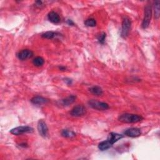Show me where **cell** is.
<instances>
[{
	"label": "cell",
	"instance_id": "cell-25",
	"mask_svg": "<svg viewBox=\"0 0 160 160\" xmlns=\"http://www.w3.org/2000/svg\"><path fill=\"white\" fill-rule=\"evenodd\" d=\"M59 68L60 70H63V71H64V70H66V68H65V67H63V66H60Z\"/></svg>",
	"mask_w": 160,
	"mask_h": 160
},
{
	"label": "cell",
	"instance_id": "cell-6",
	"mask_svg": "<svg viewBox=\"0 0 160 160\" xmlns=\"http://www.w3.org/2000/svg\"><path fill=\"white\" fill-rule=\"evenodd\" d=\"M38 131L39 134L43 138H46L48 134V128L43 119H40L38 123Z\"/></svg>",
	"mask_w": 160,
	"mask_h": 160
},
{
	"label": "cell",
	"instance_id": "cell-23",
	"mask_svg": "<svg viewBox=\"0 0 160 160\" xmlns=\"http://www.w3.org/2000/svg\"><path fill=\"white\" fill-rule=\"evenodd\" d=\"M42 4H43V2L42 1H37L36 2V6L37 7H41L42 6Z\"/></svg>",
	"mask_w": 160,
	"mask_h": 160
},
{
	"label": "cell",
	"instance_id": "cell-4",
	"mask_svg": "<svg viewBox=\"0 0 160 160\" xmlns=\"http://www.w3.org/2000/svg\"><path fill=\"white\" fill-rule=\"evenodd\" d=\"M131 20L128 18H125L122 23V36L123 38H126L131 30Z\"/></svg>",
	"mask_w": 160,
	"mask_h": 160
},
{
	"label": "cell",
	"instance_id": "cell-17",
	"mask_svg": "<svg viewBox=\"0 0 160 160\" xmlns=\"http://www.w3.org/2000/svg\"><path fill=\"white\" fill-rule=\"evenodd\" d=\"M33 63L35 66L37 67L42 66L45 63V59L42 57L38 56L33 60Z\"/></svg>",
	"mask_w": 160,
	"mask_h": 160
},
{
	"label": "cell",
	"instance_id": "cell-20",
	"mask_svg": "<svg viewBox=\"0 0 160 160\" xmlns=\"http://www.w3.org/2000/svg\"><path fill=\"white\" fill-rule=\"evenodd\" d=\"M154 14L155 18L158 19L159 17V1H156L154 3Z\"/></svg>",
	"mask_w": 160,
	"mask_h": 160
},
{
	"label": "cell",
	"instance_id": "cell-5",
	"mask_svg": "<svg viewBox=\"0 0 160 160\" xmlns=\"http://www.w3.org/2000/svg\"><path fill=\"white\" fill-rule=\"evenodd\" d=\"M34 129L30 126H18L12 129L10 133L14 135H21L25 133H30L33 132Z\"/></svg>",
	"mask_w": 160,
	"mask_h": 160
},
{
	"label": "cell",
	"instance_id": "cell-14",
	"mask_svg": "<svg viewBox=\"0 0 160 160\" xmlns=\"http://www.w3.org/2000/svg\"><path fill=\"white\" fill-rule=\"evenodd\" d=\"M113 145L108 141V140H106V141L102 142L100 143L98 145V148L101 151H105L110 148Z\"/></svg>",
	"mask_w": 160,
	"mask_h": 160
},
{
	"label": "cell",
	"instance_id": "cell-24",
	"mask_svg": "<svg viewBox=\"0 0 160 160\" xmlns=\"http://www.w3.org/2000/svg\"><path fill=\"white\" fill-rule=\"evenodd\" d=\"M67 23L69 25H74V23L73 22V21L71 19H68L67 20Z\"/></svg>",
	"mask_w": 160,
	"mask_h": 160
},
{
	"label": "cell",
	"instance_id": "cell-19",
	"mask_svg": "<svg viewBox=\"0 0 160 160\" xmlns=\"http://www.w3.org/2000/svg\"><path fill=\"white\" fill-rule=\"evenodd\" d=\"M85 24L86 26L89 27H94L96 25V22L94 19L90 18L86 20L85 22Z\"/></svg>",
	"mask_w": 160,
	"mask_h": 160
},
{
	"label": "cell",
	"instance_id": "cell-12",
	"mask_svg": "<svg viewBox=\"0 0 160 160\" xmlns=\"http://www.w3.org/2000/svg\"><path fill=\"white\" fill-rule=\"evenodd\" d=\"M48 19L50 22L54 24H57L60 22V17L59 14L54 11H51L48 13Z\"/></svg>",
	"mask_w": 160,
	"mask_h": 160
},
{
	"label": "cell",
	"instance_id": "cell-13",
	"mask_svg": "<svg viewBox=\"0 0 160 160\" xmlns=\"http://www.w3.org/2000/svg\"><path fill=\"white\" fill-rule=\"evenodd\" d=\"M123 138V135H122V134H120L116 133H111L109 134L107 139L112 145H113L114 143L117 142L118 140L121 139Z\"/></svg>",
	"mask_w": 160,
	"mask_h": 160
},
{
	"label": "cell",
	"instance_id": "cell-9",
	"mask_svg": "<svg viewBox=\"0 0 160 160\" xmlns=\"http://www.w3.org/2000/svg\"><path fill=\"white\" fill-rule=\"evenodd\" d=\"M124 134L129 137L131 138H136L142 134V131L141 130L138 128H131L126 130Z\"/></svg>",
	"mask_w": 160,
	"mask_h": 160
},
{
	"label": "cell",
	"instance_id": "cell-8",
	"mask_svg": "<svg viewBox=\"0 0 160 160\" xmlns=\"http://www.w3.org/2000/svg\"><path fill=\"white\" fill-rule=\"evenodd\" d=\"M33 56V52L31 50L28 49L22 50L17 54L18 59L20 60H22V61L31 58Z\"/></svg>",
	"mask_w": 160,
	"mask_h": 160
},
{
	"label": "cell",
	"instance_id": "cell-21",
	"mask_svg": "<svg viewBox=\"0 0 160 160\" xmlns=\"http://www.w3.org/2000/svg\"><path fill=\"white\" fill-rule=\"evenodd\" d=\"M106 33H102L100 34L98 36V42L101 44H104L105 42V39H106Z\"/></svg>",
	"mask_w": 160,
	"mask_h": 160
},
{
	"label": "cell",
	"instance_id": "cell-7",
	"mask_svg": "<svg viewBox=\"0 0 160 160\" xmlns=\"http://www.w3.org/2000/svg\"><path fill=\"white\" fill-rule=\"evenodd\" d=\"M86 113V110L85 106L82 105H78L74 106L71 111L70 114L74 117H79L85 115Z\"/></svg>",
	"mask_w": 160,
	"mask_h": 160
},
{
	"label": "cell",
	"instance_id": "cell-2",
	"mask_svg": "<svg viewBox=\"0 0 160 160\" xmlns=\"http://www.w3.org/2000/svg\"><path fill=\"white\" fill-rule=\"evenodd\" d=\"M151 16H152V8L151 5H148L146 6L145 8V15H144L143 21L142 23V28L143 29H146L148 28L150 24Z\"/></svg>",
	"mask_w": 160,
	"mask_h": 160
},
{
	"label": "cell",
	"instance_id": "cell-10",
	"mask_svg": "<svg viewBox=\"0 0 160 160\" xmlns=\"http://www.w3.org/2000/svg\"><path fill=\"white\" fill-rule=\"evenodd\" d=\"M31 102L33 105H44V104L47 103L48 102V99H47L46 98H43L42 96H34L33 98H31Z\"/></svg>",
	"mask_w": 160,
	"mask_h": 160
},
{
	"label": "cell",
	"instance_id": "cell-16",
	"mask_svg": "<svg viewBox=\"0 0 160 160\" xmlns=\"http://www.w3.org/2000/svg\"><path fill=\"white\" fill-rule=\"evenodd\" d=\"M90 91L96 96H102L103 94V91L102 88L98 86H94L90 88Z\"/></svg>",
	"mask_w": 160,
	"mask_h": 160
},
{
	"label": "cell",
	"instance_id": "cell-22",
	"mask_svg": "<svg viewBox=\"0 0 160 160\" xmlns=\"http://www.w3.org/2000/svg\"><path fill=\"white\" fill-rule=\"evenodd\" d=\"M65 83H66L68 85H71L72 84V83H73L72 79H70V78H65Z\"/></svg>",
	"mask_w": 160,
	"mask_h": 160
},
{
	"label": "cell",
	"instance_id": "cell-15",
	"mask_svg": "<svg viewBox=\"0 0 160 160\" xmlns=\"http://www.w3.org/2000/svg\"><path fill=\"white\" fill-rule=\"evenodd\" d=\"M61 34L57 33V32H54V31H47L43 34H42V37L45 39H52L56 36H60Z\"/></svg>",
	"mask_w": 160,
	"mask_h": 160
},
{
	"label": "cell",
	"instance_id": "cell-18",
	"mask_svg": "<svg viewBox=\"0 0 160 160\" xmlns=\"http://www.w3.org/2000/svg\"><path fill=\"white\" fill-rule=\"evenodd\" d=\"M62 136H63L65 138H71L74 137L76 136V134L72 131H70L68 130H64L62 132Z\"/></svg>",
	"mask_w": 160,
	"mask_h": 160
},
{
	"label": "cell",
	"instance_id": "cell-11",
	"mask_svg": "<svg viewBox=\"0 0 160 160\" xmlns=\"http://www.w3.org/2000/svg\"><path fill=\"white\" fill-rule=\"evenodd\" d=\"M76 96H74V95H71V96H69L62 100H60V104H61L62 106H68L70 105H71L72 103H73L75 100H76Z\"/></svg>",
	"mask_w": 160,
	"mask_h": 160
},
{
	"label": "cell",
	"instance_id": "cell-1",
	"mask_svg": "<svg viewBox=\"0 0 160 160\" xmlns=\"http://www.w3.org/2000/svg\"><path fill=\"white\" fill-rule=\"evenodd\" d=\"M143 117L139 114L125 113L120 115L118 117V120L119 122L125 123H136L142 121Z\"/></svg>",
	"mask_w": 160,
	"mask_h": 160
},
{
	"label": "cell",
	"instance_id": "cell-3",
	"mask_svg": "<svg viewBox=\"0 0 160 160\" xmlns=\"http://www.w3.org/2000/svg\"><path fill=\"white\" fill-rule=\"evenodd\" d=\"M89 105L93 109L99 110V111H104L109 109V105L108 104L105 103V102H101L96 101L94 99L90 100L88 102Z\"/></svg>",
	"mask_w": 160,
	"mask_h": 160
}]
</instances>
